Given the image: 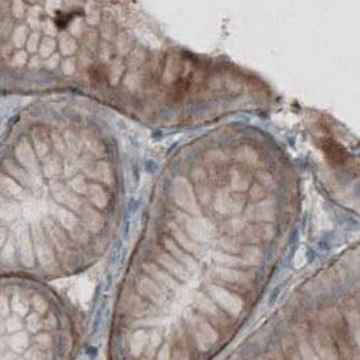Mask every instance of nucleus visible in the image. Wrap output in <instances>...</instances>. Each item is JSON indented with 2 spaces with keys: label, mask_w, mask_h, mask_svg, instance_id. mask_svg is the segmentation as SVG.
Segmentation results:
<instances>
[{
  "label": "nucleus",
  "mask_w": 360,
  "mask_h": 360,
  "mask_svg": "<svg viewBox=\"0 0 360 360\" xmlns=\"http://www.w3.org/2000/svg\"><path fill=\"white\" fill-rule=\"evenodd\" d=\"M115 169L97 129L23 111L0 140V278L71 271L112 215Z\"/></svg>",
  "instance_id": "obj_1"
},
{
  "label": "nucleus",
  "mask_w": 360,
  "mask_h": 360,
  "mask_svg": "<svg viewBox=\"0 0 360 360\" xmlns=\"http://www.w3.org/2000/svg\"><path fill=\"white\" fill-rule=\"evenodd\" d=\"M55 303L32 280L0 278V360H67L72 338Z\"/></svg>",
  "instance_id": "obj_2"
},
{
  "label": "nucleus",
  "mask_w": 360,
  "mask_h": 360,
  "mask_svg": "<svg viewBox=\"0 0 360 360\" xmlns=\"http://www.w3.org/2000/svg\"><path fill=\"white\" fill-rule=\"evenodd\" d=\"M326 324L327 326H323L327 328L330 336H332L340 360H354L357 352L347 323L338 313H332L326 320Z\"/></svg>",
  "instance_id": "obj_3"
},
{
  "label": "nucleus",
  "mask_w": 360,
  "mask_h": 360,
  "mask_svg": "<svg viewBox=\"0 0 360 360\" xmlns=\"http://www.w3.org/2000/svg\"><path fill=\"white\" fill-rule=\"evenodd\" d=\"M189 335L199 352H207L219 339L218 330L200 316H191L188 319Z\"/></svg>",
  "instance_id": "obj_4"
},
{
  "label": "nucleus",
  "mask_w": 360,
  "mask_h": 360,
  "mask_svg": "<svg viewBox=\"0 0 360 360\" xmlns=\"http://www.w3.org/2000/svg\"><path fill=\"white\" fill-rule=\"evenodd\" d=\"M309 342L320 360H340L336 345L324 326L316 324L310 328Z\"/></svg>",
  "instance_id": "obj_5"
},
{
  "label": "nucleus",
  "mask_w": 360,
  "mask_h": 360,
  "mask_svg": "<svg viewBox=\"0 0 360 360\" xmlns=\"http://www.w3.org/2000/svg\"><path fill=\"white\" fill-rule=\"evenodd\" d=\"M321 148L326 155V159L330 162V165L332 166L340 167V166L346 165L349 155L346 150L335 140H330V139L321 140Z\"/></svg>",
  "instance_id": "obj_6"
},
{
  "label": "nucleus",
  "mask_w": 360,
  "mask_h": 360,
  "mask_svg": "<svg viewBox=\"0 0 360 360\" xmlns=\"http://www.w3.org/2000/svg\"><path fill=\"white\" fill-rule=\"evenodd\" d=\"M211 290V294L218 300L219 304L226 310L229 311L231 314L236 316L239 311H241L243 309V302L239 300L236 295L228 292L224 288H219V287H211L209 288Z\"/></svg>",
  "instance_id": "obj_7"
},
{
  "label": "nucleus",
  "mask_w": 360,
  "mask_h": 360,
  "mask_svg": "<svg viewBox=\"0 0 360 360\" xmlns=\"http://www.w3.org/2000/svg\"><path fill=\"white\" fill-rule=\"evenodd\" d=\"M198 306L206 316H209V319H211V321L215 324L214 327H224V330L229 328L231 324H229L226 316L212 302H209V300H206V298H200Z\"/></svg>",
  "instance_id": "obj_8"
},
{
  "label": "nucleus",
  "mask_w": 360,
  "mask_h": 360,
  "mask_svg": "<svg viewBox=\"0 0 360 360\" xmlns=\"http://www.w3.org/2000/svg\"><path fill=\"white\" fill-rule=\"evenodd\" d=\"M295 343H297V349H298V353H300L302 360H320V357L316 354V352L313 350V347L309 342V335L300 333Z\"/></svg>",
  "instance_id": "obj_9"
},
{
  "label": "nucleus",
  "mask_w": 360,
  "mask_h": 360,
  "mask_svg": "<svg viewBox=\"0 0 360 360\" xmlns=\"http://www.w3.org/2000/svg\"><path fill=\"white\" fill-rule=\"evenodd\" d=\"M281 352L287 360H302L297 349L295 339L292 338H284L281 342Z\"/></svg>",
  "instance_id": "obj_10"
},
{
  "label": "nucleus",
  "mask_w": 360,
  "mask_h": 360,
  "mask_svg": "<svg viewBox=\"0 0 360 360\" xmlns=\"http://www.w3.org/2000/svg\"><path fill=\"white\" fill-rule=\"evenodd\" d=\"M217 276L225 281H232V283H238V281H244L245 274L235 271V269H229V268H218L217 269Z\"/></svg>",
  "instance_id": "obj_11"
},
{
  "label": "nucleus",
  "mask_w": 360,
  "mask_h": 360,
  "mask_svg": "<svg viewBox=\"0 0 360 360\" xmlns=\"http://www.w3.org/2000/svg\"><path fill=\"white\" fill-rule=\"evenodd\" d=\"M155 360H172V347L169 342H163L156 352Z\"/></svg>",
  "instance_id": "obj_12"
},
{
  "label": "nucleus",
  "mask_w": 360,
  "mask_h": 360,
  "mask_svg": "<svg viewBox=\"0 0 360 360\" xmlns=\"http://www.w3.org/2000/svg\"><path fill=\"white\" fill-rule=\"evenodd\" d=\"M269 360H287L281 352V349H274L269 354Z\"/></svg>",
  "instance_id": "obj_13"
}]
</instances>
